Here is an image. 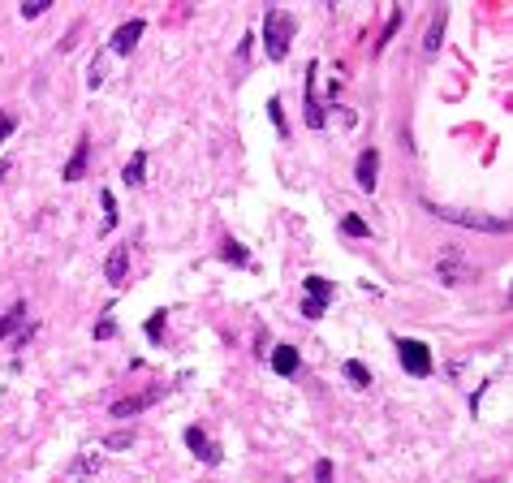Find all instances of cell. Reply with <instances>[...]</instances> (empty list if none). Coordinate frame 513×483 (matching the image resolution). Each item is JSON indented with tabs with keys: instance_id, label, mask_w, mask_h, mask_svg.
Wrapping results in <instances>:
<instances>
[{
	"instance_id": "1",
	"label": "cell",
	"mask_w": 513,
	"mask_h": 483,
	"mask_svg": "<svg viewBox=\"0 0 513 483\" xmlns=\"http://www.w3.org/2000/svg\"><path fill=\"white\" fill-rule=\"evenodd\" d=\"M294 13H285V9H267L263 13V48H267V61H285L289 57V43H294Z\"/></svg>"
},
{
	"instance_id": "2",
	"label": "cell",
	"mask_w": 513,
	"mask_h": 483,
	"mask_svg": "<svg viewBox=\"0 0 513 483\" xmlns=\"http://www.w3.org/2000/svg\"><path fill=\"white\" fill-rule=\"evenodd\" d=\"M423 207L431 211V216L440 221H453V225H462V229H483V233H509V221L504 216H487V211H466V207H440V203H427Z\"/></svg>"
},
{
	"instance_id": "3",
	"label": "cell",
	"mask_w": 513,
	"mask_h": 483,
	"mask_svg": "<svg viewBox=\"0 0 513 483\" xmlns=\"http://www.w3.org/2000/svg\"><path fill=\"white\" fill-rule=\"evenodd\" d=\"M397 354H402V367H406L410 375H431V350H427L423 341L402 337V341H397Z\"/></svg>"
},
{
	"instance_id": "4",
	"label": "cell",
	"mask_w": 513,
	"mask_h": 483,
	"mask_svg": "<svg viewBox=\"0 0 513 483\" xmlns=\"http://www.w3.org/2000/svg\"><path fill=\"white\" fill-rule=\"evenodd\" d=\"M87 165H91V138L82 134V138L74 143V155L65 160V169H61V177H65V182H82V177H87Z\"/></svg>"
},
{
	"instance_id": "5",
	"label": "cell",
	"mask_w": 513,
	"mask_h": 483,
	"mask_svg": "<svg viewBox=\"0 0 513 483\" xmlns=\"http://www.w3.org/2000/svg\"><path fill=\"white\" fill-rule=\"evenodd\" d=\"M143 30H147V22H143V18H130L126 26H117V35H112V52L130 57V52L138 48V39H143Z\"/></svg>"
},
{
	"instance_id": "6",
	"label": "cell",
	"mask_w": 513,
	"mask_h": 483,
	"mask_svg": "<svg viewBox=\"0 0 513 483\" xmlns=\"http://www.w3.org/2000/svg\"><path fill=\"white\" fill-rule=\"evenodd\" d=\"M104 272H108L112 285L121 289V285L130 281V246H112V250H108V263H104Z\"/></svg>"
},
{
	"instance_id": "7",
	"label": "cell",
	"mask_w": 513,
	"mask_h": 483,
	"mask_svg": "<svg viewBox=\"0 0 513 483\" xmlns=\"http://www.w3.org/2000/svg\"><path fill=\"white\" fill-rule=\"evenodd\" d=\"M375 169H380V151H375V147H367V151L358 155V169H354V177H358V186H363V190H375V182H380V173H375Z\"/></svg>"
},
{
	"instance_id": "8",
	"label": "cell",
	"mask_w": 513,
	"mask_h": 483,
	"mask_svg": "<svg viewBox=\"0 0 513 483\" xmlns=\"http://www.w3.org/2000/svg\"><path fill=\"white\" fill-rule=\"evenodd\" d=\"M160 397H164V389H147V393H138V397H126V401H117V406H112V414H117V418H130V414H138V410L155 406Z\"/></svg>"
},
{
	"instance_id": "9",
	"label": "cell",
	"mask_w": 513,
	"mask_h": 483,
	"mask_svg": "<svg viewBox=\"0 0 513 483\" xmlns=\"http://www.w3.org/2000/svg\"><path fill=\"white\" fill-rule=\"evenodd\" d=\"M315 70L319 65H307V126L311 130H324V109H319V99H315Z\"/></svg>"
},
{
	"instance_id": "10",
	"label": "cell",
	"mask_w": 513,
	"mask_h": 483,
	"mask_svg": "<svg viewBox=\"0 0 513 483\" xmlns=\"http://www.w3.org/2000/svg\"><path fill=\"white\" fill-rule=\"evenodd\" d=\"M186 445H190V449H194V457H203L207 466H216V462H220V449L207 440L203 427H190V432H186Z\"/></svg>"
},
{
	"instance_id": "11",
	"label": "cell",
	"mask_w": 513,
	"mask_h": 483,
	"mask_svg": "<svg viewBox=\"0 0 513 483\" xmlns=\"http://www.w3.org/2000/svg\"><path fill=\"white\" fill-rule=\"evenodd\" d=\"M272 371L276 375H294L298 371V350L294 345H276L272 350Z\"/></svg>"
},
{
	"instance_id": "12",
	"label": "cell",
	"mask_w": 513,
	"mask_h": 483,
	"mask_svg": "<svg viewBox=\"0 0 513 483\" xmlns=\"http://www.w3.org/2000/svg\"><path fill=\"white\" fill-rule=\"evenodd\" d=\"M143 177H147V151H134L130 165L121 169V182H126V186H143Z\"/></svg>"
},
{
	"instance_id": "13",
	"label": "cell",
	"mask_w": 513,
	"mask_h": 483,
	"mask_svg": "<svg viewBox=\"0 0 513 483\" xmlns=\"http://www.w3.org/2000/svg\"><path fill=\"white\" fill-rule=\"evenodd\" d=\"M26 324V302H18V306H9L5 315H0V341H5L9 333H18Z\"/></svg>"
},
{
	"instance_id": "14",
	"label": "cell",
	"mask_w": 513,
	"mask_h": 483,
	"mask_svg": "<svg viewBox=\"0 0 513 483\" xmlns=\"http://www.w3.org/2000/svg\"><path fill=\"white\" fill-rule=\"evenodd\" d=\"M436 272H440V281H444V285H458V281H466V277H470V272H466V267H462L458 259H453V255H448V259H440Z\"/></svg>"
},
{
	"instance_id": "15",
	"label": "cell",
	"mask_w": 513,
	"mask_h": 483,
	"mask_svg": "<svg viewBox=\"0 0 513 483\" xmlns=\"http://www.w3.org/2000/svg\"><path fill=\"white\" fill-rule=\"evenodd\" d=\"M302 289H307V298H319V302H328L336 294V285L324 281V277H302Z\"/></svg>"
},
{
	"instance_id": "16",
	"label": "cell",
	"mask_w": 513,
	"mask_h": 483,
	"mask_svg": "<svg viewBox=\"0 0 513 483\" xmlns=\"http://www.w3.org/2000/svg\"><path fill=\"white\" fill-rule=\"evenodd\" d=\"M440 39H444V13H436V18H431V26H427V39H423L427 57H436V52H440Z\"/></svg>"
},
{
	"instance_id": "17",
	"label": "cell",
	"mask_w": 513,
	"mask_h": 483,
	"mask_svg": "<svg viewBox=\"0 0 513 483\" xmlns=\"http://www.w3.org/2000/svg\"><path fill=\"white\" fill-rule=\"evenodd\" d=\"M346 380H350L354 389H371V371H367L358 358H350V362H346Z\"/></svg>"
},
{
	"instance_id": "18",
	"label": "cell",
	"mask_w": 513,
	"mask_h": 483,
	"mask_svg": "<svg viewBox=\"0 0 513 483\" xmlns=\"http://www.w3.org/2000/svg\"><path fill=\"white\" fill-rule=\"evenodd\" d=\"M91 470H99V453H82V457L74 462V470H70V479L78 483V479H87Z\"/></svg>"
},
{
	"instance_id": "19",
	"label": "cell",
	"mask_w": 513,
	"mask_h": 483,
	"mask_svg": "<svg viewBox=\"0 0 513 483\" xmlns=\"http://www.w3.org/2000/svg\"><path fill=\"white\" fill-rule=\"evenodd\" d=\"M397 26H402V9H388V22H384V35L375 39V52H384V48H388V39L397 35Z\"/></svg>"
},
{
	"instance_id": "20",
	"label": "cell",
	"mask_w": 513,
	"mask_h": 483,
	"mask_svg": "<svg viewBox=\"0 0 513 483\" xmlns=\"http://www.w3.org/2000/svg\"><path fill=\"white\" fill-rule=\"evenodd\" d=\"M108 337H117V319H112V311H104L99 324H95V341H108Z\"/></svg>"
},
{
	"instance_id": "21",
	"label": "cell",
	"mask_w": 513,
	"mask_h": 483,
	"mask_svg": "<svg viewBox=\"0 0 513 483\" xmlns=\"http://www.w3.org/2000/svg\"><path fill=\"white\" fill-rule=\"evenodd\" d=\"M341 229H346L350 238H371V225H367L363 216H346V221H341Z\"/></svg>"
},
{
	"instance_id": "22",
	"label": "cell",
	"mask_w": 513,
	"mask_h": 483,
	"mask_svg": "<svg viewBox=\"0 0 513 483\" xmlns=\"http://www.w3.org/2000/svg\"><path fill=\"white\" fill-rule=\"evenodd\" d=\"M267 117H272L276 134H289V126H285V113H280V99H267Z\"/></svg>"
},
{
	"instance_id": "23",
	"label": "cell",
	"mask_w": 513,
	"mask_h": 483,
	"mask_svg": "<svg viewBox=\"0 0 513 483\" xmlns=\"http://www.w3.org/2000/svg\"><path fill=\"white\" fill-rule=\"evenodd\" d=\"M130 445H134V432H112L104 440V449H130Z\"/></svg>"
},
{
	"instance_id": "24",
	"label": "cell",
	"mask_w": 513,
	"mask_h": 483,
	"mask_svg": "<svg viewBox=\"0 0 513 483\" xmlns=\"http://www.w3.org/2000/svg\"><path fill=\"white\" fill-rule=\"evenodd\" d=\"M324 311H328V302H319V298H302V315H307V319H319Z\"/></svg>"
},
{
	"instance_id": "25",
	"label": "cell",
	"mask_w": 513,
	"mask_h": 483,
	"mask_svg": "<svg viewBox=\"0 0 513 483\" xmlns=\"http://www.w3.org/2000/svg\"><path fill=\"white\" fill-rule=\"evenodd\" d=\"M112 225H117V199L104 194V229H112Z\"/></svg>"
},
{
	"instance_id": "26",
	"label": "cell",
	"mask_w": 513,
	"mask_h": 483,
	"mask_svg": "<svg viewBox=\"0 0 513 483\" xmlns=\"http://www.w3.org/2000/svg\"><path fill=\"white\" fill-rule=\"evenodd\" d=\"M220 255H224V259H233V263H246V250H242L238 242H224V246H220Z\"/></svg>"
},
{
	"instance_id": "27",
	"label": "cell",
	"mask_w": 513,
	"mask_h": 483,
	"mask_svg": "<svg viewBox=\"0 0 513 483\" xmlns=\"http://www.w3.org/2000/svg\"><path fill=\"white\" fill-rule=\"evenodd\" d=\"M315 479H319V483H332V462H328V457L315 462Z\"/></svg>"
},
{
	"instance_id": "28",
	"label": "cell",
	"mask_w": 513,
	"mask_h": 483,
	"mask_svg": "<svg viewBox=\"0 0 513 483\" xmlns=\"http://www.w3.org/2000/svg\"><path fill=\"white\" fill-rule=\"evenodd\" d=\"M13 126H18V121H13V113H0V143H5V138L13 134Z\"/></svg>"
},
{
	"instance_id": "29",
	"label": "cell",
	"mask_w": 513,
	"mask_h": 483,
	"mask_svg": "<svg viewBox=\"0 0 513 483\" xmlns=\"http://www.w3.org/2000/svg\"><path fill=\"white\" fill-rule=\"evenodd\" d=\"M48 13V0H35V5H22V18H39Z\"/></svg>"
},
{
	"instance_id": "30",
	"label": "cell",
	"mask_w": 513,
	"mask_h": 483,
	"mask_svg": "<svg viewBox=\"0 0 513 483\" xmlns=\"http://www.w3.org/2000/svg\"><path fill=\"white\" fill-rule=\"evenodd\" d=\"M99 82H104V70H99V61H91V74H87V87H91V91H95V87H99Z\"/></svg>"
},
{
	"instance_id": "31",
	"label": "cell",
	"mask_w": 513,
	"mask_h": 483,
	"mask_svg": "<svg viewBox=\"0 0 513 483\" xmlns=\"http://www.w3.org/2000/svg\"><path fill=\"white\" fill-rule=\"evenodd\" d=\"M160 328H164V315H151L147 319V337H160Z\"/></svg>"
},
{
	"instance_id": "32",
	"label": "cell",
	"mask_w": 513,
	"mask_h": 483,
	"mask_svg": "<svg viewBox=\"0 0 513 483\" xmlns=\"http://www.w3.org/2000/svg\"><path fill=\"white\" fill-rule=\"evenodd\" d=\"M246 57H250V35L242 39V48H238V65H246Z\"/></svg>"
},
{
	"instance_id": "33",
	"label": "cell",
	"mask_w": 513,
	"mask_h": 483,
	"mask_svg": "<svg viewBox=\"0 0 513 483\" xmlns=\"http://www.w3.org/2000/svg\"><path fill=\"white\" fill-rule=\"evenodd\" d=\"M5 173H9V165H5V160H0V177H5Z\"/></svg>"
}]
</instances>
